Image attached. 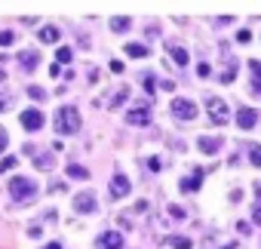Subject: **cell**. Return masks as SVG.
<instances>
[{"label": "cell", "instance_id": "obj_1", "mask_svg": "<svg viewBox=\"0 0 261 249\" xmlns=\"http://www.w3.org/2000/svg\"><path fill=\"white\" fill-rule=\"evenodd\" d=\"M56 130H59L62 136L80 133V111H77L74 105H62V108L56 111Z\"/></svg>", "mask_w": 261, "mask_h": 249}, {"label": "cell", "instance_id": "obj_2", "mask_svg": "<svg viewBox=\"0 0 261 249\" xmlns=\"http://www.w3.org/2000/svg\"><path fill=\"white\" fill-rule=\"evenodd\" d=\"M10 197H13V203H28L31 197H37V182H31L25 176H16L10 182Z\"/></svg>", "mask_w": 261, "mask_h": 249}, {"label": "cell", "instance_id": "obj_3", "mask_svg": "<svg viewBox=\"0 0 261 249\" xmlns=\"http://www.w3.org/2000/svg\"><path fill=\"white\" fill-rule=\"evenodd\" d=\"M126 123H129V127H148V123H151V108H148V102H136V108L126 114Z\"/></svg>", "mask_w": 261, "mask_h": 249}, {"label": "cell", "instance_id": "obj_4", "mask_svg": "<svg viewBox=\"0 0 261 249\" xmlns=\"http://www.w3.org/2000/svg\"><path fill=\"white\" fill-rule=\"evenodd\" d=\"M129 191H133V182H129L123 172H117V176L111 179V185H108V197H111V200H123Z\"/></svg>", "mask_w": 261, "mask_h": 249}, {"label": "cell", "instance_id": "obj_5", "mask_svg": "<svg viewBox=\"0 0 261 249\" xmlns=\"http://www.w3.org/2000/svg\"><path fill=\"white\" fill-rule=\"evenodd\" d=\"M43 123H46V117H43L40 108H28V111H22V127H25L28 133H37Z\"/></svg>", "mask_w": 261, "mask_h": 249}, {"label": "cell", "instance_id": "obj_6", "mask_svg": "<svg viewBox=\"0 0 261 249\" xmlns=\"http://www.w3.org/2000/svg\"><path fill=\"white\" fill-rule=\"evenodd\" d=\"M206 108H209V117H212V123H227V120H230V114H227V105H224L218 95L206 98Z\"/></svg>", "mask_w": 261, "mask_h": 249}, {"label": "cell", "instance_id": "obj_7", "mask_svg": "<svg viewBox=\"0 0 261 249\" xmlns=\"http://www.w3.org/2000/svg\"><path fill=\"white\" fill-rule=\"evenodd\" d=\"M172 114H175L178 120H194V117H197V105H194L191 98H175V102H172Z\"/></svg>", "mask_w": 261, "mask_h": 249}, {"label": "cell", "instance_id": "obj_8", "mask_svg": "<svg viewBox=\"0 0 261 249\" xmlns=\"http://www.w3.org/2000/svg\"><path fill=\"white\" fill-rule=\"evenodd\" d=\"M98 249H123V234L120 231H105L98 240H95Z\"/></svg>", "mask_w": 261, "mask_h": 249}, {"label": "cell", "instance_id": "obj_9", "mask_svg": "<svg viewBox=\"0 0 261 249\" xmlns=\"http://www.w3.org/2000/svg\"><path fill=\"white\" fill-rule=\"evenodd\" d=\"M255 123H258V111L255 108H240L237 111V127L240 130H252Z\"/></svg>", "mask_w": 261, "mask_h": 249}, {"label": "cell", "instance_id": "obj_10", "mask_svg": "<svg viewBox=\"0 0 261 249\" xmlns=\"http://www.w3.org/2000/svg\"><path fill=\"white\" fill-rule=\"evenodd\" d=\"M74 209L77 212H95V194L92 191H83L74 197Z\"/></svg>", "mask_w": 261, "mask_h": 249}, {"label": "cell", "instance_id": "obj_11", "mask_svg": "<svg viewBox=\"0 0 261 249\" xmlns=\"http://www.w3.org/2000/svg\"><path fill=\"white\" fill-rule=\"evenodd\" d=\"M197 145H200V151H203V154H215V151L221 148V139H218V136H200V142H197Z\"/></svg>", "mask_w": 261, "mask_h": 249}, {"label": "cell", "instance_id": "obj_12", "mask_svg": "<svg viewBox=\"0 0 261 249\" xmlns=\"http://www.w3.org/2000/svg\"><path fill=\"white\" fill-rule=\"evenodd\" d=\"M203 185V169H194L188 179H181V191H200Z\"/></svg>", "mask_w": 261, "mask_h": 249}, {"label": "cell", "instance_id": "obj_13", "mask_svg": "<svg viewBox=\"0 0 261 249\" xmlns=\"http://www.w3.org/2000/svg\"><path fill=\"white\" fill-rule=\"evenodd\" d=\"M169 53H172V59H175V65H181V68H185V65L191 62V56H188V49H185V46H178V43H169Z\"/></svg>", "mask_w": 261, "mask_h": 249}, {"label": "cell", "instance_id": "obj_14", "mask_svg": "<svg viewBox=\"0 0 261 249\" xmlns=\"http://www.w3.org/2000/svg\"><path fill=\"white\" fill-rule=\"evenodd\" d=\"M37 59H40V56H37V53H34V49H25V53H22V56H19V65H22V68H25V71H31V68H34V65H37Z\"/></svg>", "mask_w": 261, "mask_h": 249}, {"label": "cell", "instance_id": "obj_15", "mask_svg": "<svg viewBox=\"0 0 261 249\" xmlns=\"http://www.w3.org/2000/svg\"><path fill=\"white\" fill-rule=\"evenodd\" d=\"M249 68H252V89H255V92H261V62H258V59H252V62H249Z\"/></svg>", "mask_w": 261, "mask_h": 249}, {"label": "cell", "instance_id": "obj_16", "mask_svg": "<svg viewBox=\"0 0 261 249\" xmlns=\"http://www.w3.org/2000/svg\"><path fill=\"white\" fill-rule=\"evenodd\" d=\"M59 37H62V34H59L56 25H46V28L40 31V40H43V43H59Z\"/></svg>", "mask_w": 261, "mask_h": 249}, {"label": "cell", "instance_id": "obj_17", "mask_svg": "<svg viewBox=\"0 0 261 249\" xmlns=\"http://www.w3.org/2000/svg\"><path fill=\"white\" fill-rule=\"evenodd\" d=\"M126 56H133V59H145V56H148V46H145V43H126Z\"/></svg>", "mask_w": 261, "mask_h": 249}, {"label": "cell", "instance_id": "obj_18", "mask_svg": "<svg viewBox=\"0 0 261 249\" xmlns=\"http://www.w3.org/2000/svg\"><path fill=\"white\" fill-rule=\"evenodd\" d=\"M129 25H133V19H126V16H114L111 19V31H129Z\"/></svg>", "mask_w": 261, "mask_h": 249}, {"label": "cell", "instance_id": "obj_19", "mask_svg": "<svg viewBox=\"0 0 261 249\" xmlns=\"http://www.w3.org/2000/svg\"><path fill=\"white\" fill-rule=\"evenodd\" d=\"M34 166L37 169H53L56 166V157L53 154H40V157H34Z\"/></svg>", "mask_w": 261, "mask_h": 249}, {"label": "cell", "instance_id": "obj_20", "mask_svg": "<svg viewBox=\"0 0 261 249\" xmlns=\"http://www.w3.org/2000/svg\"><path fill=\"white\" fill-rule=\"evenodd\" d=\"M68 176L71 179H89V169L80 166V163H68Z\"/></svg>", "mask_w": 261, "mask_h": 249}, {"label": "cell", "instance_id": "obj_21", "mask_svg": "<svg viewBox=\"0 0 261 249\" xmlns=\"http://www.w3.org/2000/svg\"><path fill=\"white\" fill-rule=\"evenodd\" d=\"M126 98H129V86H120V92H117V95H114V98H111L108 105H111V108H120V105H123Z\"/></svg>", "mask_w": 261, "mask_h": 249}, {"label": "cell", "instance_id": "obj_22", "mask_svg": "<svg viewBox=\"0 0 261 249\" xmlns=\"http://www.w3.org/2000/svg\"><path fill=\"white\" fill-rule=\"evenodd\" d=\"M166 243H169V246H172V249H191V246H194V243H191V240H188V237H169V240H166Z\"/></svg>", "mask_w": 261, "mask_h": 249}, {"label": "cell", "instance_id": "obj_23", "mask_svg": "<svg viewBox=\"0 0 261 249\" xmlns=\"http://www.w3.org/2000/svg\"><path fill=\"white\" fill-rule=\"evenodd\" d=\"M56 59H59V65H68V62H71V46H59Z\"/></svg>", "mask_w": 261, "mask_h": 249}, {"label": "cell", "instance_id": "obj_24", "mask_svg": "<svg viewBox=\"0 0 261 249\" xmlns=\"http://www.w3.org/2000/svg\"><path fill=\"white\" fill-rule=\"evenodd\" d=\"M249 160H252L255 166H261V145H252V148H249Z\"/></svg>", "mask_w": 261, "mask_h": 249}, {"label": "cell", "instance_id": "obj_25", "mask_svg": "<svg viewBox=\"0 0 261 249\" xmlns=\"http://www.w3.org/2000/svg\"><path fill=\"white\" fill-rule=\"evenodd\" d=\"M233 77H237V62H233V65H227V71L221 74V83H230Z\"/></svg>", "mask_w": 261, "mask_h": 249}, {"label": "cell", "instance_id": "obj_26", "mask_svg": "<svg viewBox=\"0 0 261 249\" xmlns=\"http://www.w3.org/2000/svg\"><path fill=\"white\" fill-rule=\"evenodd\" d=\"M28 95H31V98H37V102H43V98H46V92H43L40 86H28Z\"/></svg>", "mask_w": 261, "mask_h": 249}, {"label": "cell", "instance_id": "obj_27", "mask_svg": "<svg viewBox=\"0 0 261 249\" xmlns=\"http://www.w3.org/2000/svg\"><path fill=\"white\" fill-rule=\"evenodd\" d=\"M13 40H16V34H13V31H0V46H10Z\"/></svg>", "mask_w": 261, "mask_h": 249}, {"label": "cell", "instance_id": "obj_28", "mask_svg": "<svg viewBox=\"0 0 261 249\" xmlns=\"http://www.w3.org/2000/svg\"><path fill=\"white\" fill-rule=\"evenodd\" d=\"M16 163H19L16 157H7L4 163H0V169H4V172H10V169H16Z\"/></svg>", "mask_w": 261, "mask_h": 249}, {"label": "cell", "instance_id": "obj_29", "mask_svg": "<svg viewBox=\"0 0 261 249\" xmlns=\"http://www.w3.org/2000/svg\"><path fill=\"white\" fill-rule=\"evenodd\" d=\"M7 145H10V136H7V130H0V154H4Z\"/></svg>", "mask_w": 261, "mask_h": 249}, {"label": "cell", "instance_id": "obj_30", "mask_svg": "<svg viewBox=\"0 0 261 249\" xmlns=\"http://www.w3.org/2000/svg\"><path fill=\"white\" fill-rule=\"evenodd\" d=\"M197 74H200V77H209V74H212V68H209V65H206V62H203V65H200V68H197Z\"/></svg>", "mask_w": 261, "mask_h": 249}, {"label": "cell", "instance_id": "obj_31", "mask_svg": "<svg viewBox=\"0 0 261 249\" xmlns=\"http://www.w3.org/2000/svg\"><path fill=\"white\" fill-rule=\"evenodd\" d=\"M252 221L261 225V206H252Z\"/></svg>", "mask_w": 261, "mask_h": 249}, {"label": "cell", "instance_id": "obj_32", "mask_svg": "<svg viewBox=\"0 0 261 249\" xmlns=\"http://www.w3.org/2000/svg\"><path fill=\"white\" fill-rule=\"evenodd\" d=\"M237 40H240V43H249V40H252V34H249V31H240V34H237Z\"/></svg>", "mask_w": 261, "mask_h": 249}, {"label": "cell", "instance_id": "obj_33", "mask_svg": "<svg viewBox=\"0 0 261 249\" xmlns=\"http://www.w3.org/2000/svg\"><path fill=\"white\" fill-rule=\"evenodd\" d=\"M65 188H68L65 182H56V185H49V191H53V194H59V191H65Z\"/></svg>", "mask_w": 261, "mask_h": 249}, {"label": "cell", "instance_id": "obj_34", "mask_svg": "<svg viewBox=\"0 0 261 249\" xmlns=\"http://www.w3.org/2000/svg\"><path fill=\"white\" fill-rule=\"evenodd\" d=\"M169 215H172V218H185V209H178V206H172V209H169Z\"/></svg>", "mask_w": 261, "mask_h": 249}, {"label": "cell", "instance_id": "obj_35", "mask_svg": "<svg viewBox=\"0 0 261 249\" xmlns=\"http://www.w3.org/2000/svg\"><path fill=\"white\" fill-rule=\"evenodd\" d=\"M154 86H157V83H154V77H145V89H148V92H154Z\"/></svg>", "mask_w": 261, "mask_h": 249}, {"label": "cell", "instance_id": "obj_36", "mask_svg": "<svg viewBox=\"0 0 261 249\" xmlns=\"http://www.w3.org/2000/svg\"><path fill=\"white\" fill-rule=\"evenodd\" d=\"M237 231L240 234H249V221H237Z\"/></svg>", "mask_w": 261, "mask_h": 249}, {"label": "cell", "instance_id": "obj_37", "mask_svg": "<svg viewBox=\"0 0 261 249\" xmlns=\"http://www.w3.org/2000/svg\"><path fill=\"white\" fill-rule=\"evenodd\" d=\"M0 111H7V95L0 92Z\"/></svg>", "mask_w": 261, "mask_h": 249}, {"label": "cell", "instance_id": "obj_38", "mask_svg": "<svg viewBox=\"0 0 261 249\" xmlns=\"http://www.w3.org/2000/svg\"><path fill=\"white\" fill-rule=\"evenodd\" d=\"M43 249H62V243H46Z\"/></svg>", "mask_w": 261, "mask_h": 249}, {"label": "cell", "instance_id": "obj_39", "mask_svg": "<svg viewBox=\"0 0 261 249\" xmlns=\"http://www.w3.org/2000/svg\"><path fill=\"white\" fill-rule=\"evenodd\" d=\"M224 249H233V246H224Z\"/></svg>", "mask_w": 261, "mask_h": 249}]
</instances>
